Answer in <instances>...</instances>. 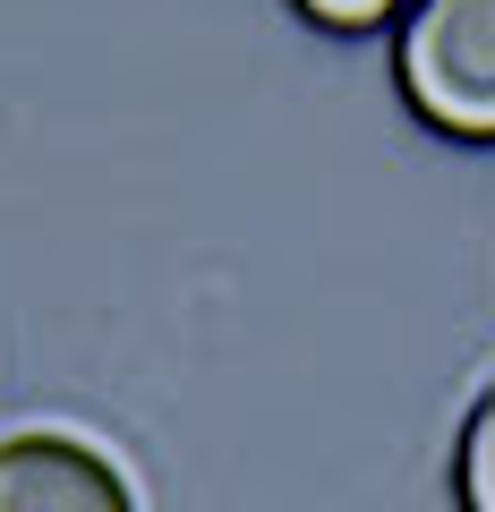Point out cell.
I'll return each mask as SVG.
<instances>
[{
  "mask_svg": "<svg viewBox=\"0 0 495 512\" xmlns=\"http://www.w3.org/2000/svg\"><path fill=\"white\" fill-rule=\"evenodd\" d=\"M393 86L436 137L495 146V0H410L393 18Z\"/></svg>",
  "mask_w": 495,
  "mask_h": 512,
  "instance_id": "cell-1",
  "label": "cell"
},
{
  "mask_svg": "<svg viewBox=\"0 0 495 512\" xmlns=\"http://www.w3.org/2000/svg\"><path fill=\"white\" fill-rule=\"evenodd\" d=\"M0 512H137V495L77 436H9L0 444Z\"/></svg>",
  "mask_w": 495,
  "mask_h": 512,
  "instance_id": "cell-2",
  "label": "cell"
},
{
  "mask_svg": "<svg viewBox=\"0 0 495 512\" xmlns=\"http://www.w3.org/2000/svg\"><path fill=\"white\" fill-rule=\"evenodd\" d=\"M453 504L461 512H495V384L470 402V419H461V436H453Z\"/></svg>",
  "mask_w": 495,
  "mask_h": 512,
  "instance_id": "cell-3",
  "label": "cell"
},
{
  "mask_svg": "<svg viewBox=\"0 0 495 512\" xmlns=\"http://www.w3.org/2000/svg\"><path fill=\"white\" fill-rule=\"evenodd\" d=\"M308 26H325V35H376V26H393L410 9V0H291Z\"/></svg>",
  "mask_w": 495,
  "mask_h": 512,
  "instance_id": "cell-4",
  "label": "cell"
}]
</instances>
